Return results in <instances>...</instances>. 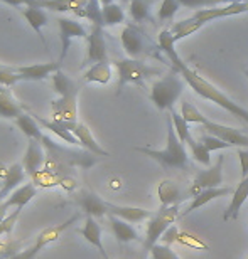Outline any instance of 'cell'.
Segmentation results:
<instances>
[{
	"label": "cell",
	"instance_id": "17",
	"mask_svg": "<svg viewBox=\"0 0 248 259\" xmlns=\"http://www.w3.org/2000/svg\"><path fill=\"white\" fill-rule=\"evenodd\" d=\"M108 215H115L120 219L130 222V224H137V222L151 219L152 212L142 207H132V205H118L113 202H108Z\"/></svg>",
	"mask_w": 248,
	"mask_h": 259
},
{
	"label": "cell",
	"instance_id": "19",
	"mask_svg": "<svg viewBox=\"0 0 248 259\" xmlns=\"http://www.w3.org/2000/svg\"><path fill=\"white\" fill-rule=\"evenodd\" d=\"M73 135L78 138L81 147L85 150H88V152L95 153V155H98V157H110V153H108L107 150L96 142V138L93 137L91 130L88 128L86 123H83V121L76 123L75 128H73Z\"/></svg>",
	"mask_w": 248,
	"mask_h": 259
},
{
	"label": "cell",
	"instance_id": "9",
	"mask_svg": "<svg viewBox=\"0 0 248 259\" xmlns=\"http://www.w3.org/2000/svg\"><path fill=\"white\" fill-rule=\"evenodd\" d=\"M51 120L59 121L73 132L78 123V93L68 96H59L51 103Z\"/></svg>",
	"mask_w": 248,
	"mask_h": 259
},
{
	"label": "cell",
	"instance_id": "27",
	"mask_svg": "<svg viewBox=\"0 0 248 259\" xmlns=\"http://www.w3.org/2000/svg\"><path fill=\"white\" fill-rule=\"evenodd\" d=\"M83 79L88 84H108L112 81V64L110 61L91 64L88 71L83 74Z\"/></svg>",
	"mask_w": 248,
	"mask_h": 259
},
{
	"label": "cell",
	"instance_id": "42",
	"mask_svg": "<svg viewBox=\"0 0 248 259\" xmlns=\"http://www.w3.org/2000/svg\"><path fill=\"white\" fill-rule=\"evenodd\" d=\"M149 252H151L152 259H181L172 251V247L167 246V244H162V242H157V244L154 246Z\"/></svg>",
	"mask_w": 248,
	"mask_h": 259
},
{
	"label": "cell",
	"instance_id": "14",
	"mask_svg": "<svg viewBox=\"0 0 248 259\" xmlns=\"http://www.w3.org/2000/svg\"><path fill=\"white\" fill-rule=\"evenodd\" d=\"M245 12H248V2H233V4L223 5V7L218 5V7L196 10L193 14V19L204 25L206 22H211V20H215V19L231 17V15H238V14H245Z\"/></svg>",
	"mask_w": 248,
	"mask_h": 259
},
{
	"label": "cell",
	"instance_id": "37",
	"mask_svg": "<svg viewBox=\"0 0 248 259\" xmlns=\"http://www.w3.org/2000/svg\"><path fill=\"white\" fill-rule=\"evenodd\" d=\"M178 242L183 246H188L191 249H198V251H209V246L206 244L204 241H201L199 237H196L189 232H184V231H179V236H178Z\"/></svg>",
	"mask_w": 248,
	"mask_h": 259
},
{
	"label": "cell",
	"instance_id": "11",
	"mask_svg": "<svg viewBox=\"0 0 248 259\" xmlns=\"http://www.w3.org/2000/svg\"><path fill=\"white\" fill-rule=\"evenodd\" d=\"M58 25H59V39H61L59 61L63 63L64 58L68 56L71 40L73 39H86L90 32L85 29V25H83L81 22H78V20H75V19H69V17H59Z\"/></svg>",
	"mask_w": 248,
	"mask_h": 259
},
{
	"label": "cell",
	"instance_id": "45",
	"mask_svg": "<svg viewBox=\"0 0 248 259\" xmlns=\"http://www.w3.org/2000/svg\"><path fill=\"white\" fill-rule=\"evenodd\" d=\"M236 155H238L241 165V179H245L248 177V148H238Z\"/></svg>",
	"mask_w": 248,
	"mask_h": 259
},
{
	"label": "cell",
	"instance_id": "41",
	"mask_svg": "<svg viewBox=\"0 0 248 259\" xmlns=\"http://www.w3.org/2000/svg\"><path fill=\"white\" fill-rule=\"evenodd\" d=\"M20 81H22V77L15 72L14 66H4L2 69H0V84L2 86L12 88L14 84H17Z\"/></svg>",
	"mask_w": 248,
	"mask_h": 259
},
{
	"label": "cell",
	"instance_id": "8",
	"mask_svg": "<svg viewBox=\"0 0 248 259\" xmlns=\"http://www.w3.org/2000/svg\"><path fill=\"white\" fill-rule=\"evenodd\" d=\"M78 219H80V214H76L73 217H69L66 222H63V224H58V226H53V227H48V229L41 231L39 236L36 237L32 246H29L27 249H20L19 252H15V254L5 257V259H36L44 247H48L49 244H53V242L58 241L59 237L63 236V232L68 231L71 227V224L76 222Z\"/></svg>",
	"mask_w": 248,
	"mask_h": 259
},
{
	"label": "cell",
	"instance_id": "18",
	"mask_svg": "<svg viewBox=\"0 0 248 259\" xmlns=\"http://www.w3.org/2000/svg\"><path fill=\"white\" fill-rule=\"evenodd\" d=\"M25 113V106L15 100L12 90L9 86L0 84V116L9 118V120H17V118Z\"/></svg>",
	"mask_w": 248,
	"mask_h": 259
},
{
	"label": "cell",
	"instance_id": "51",
	"mask_svg": "<svg viewBox=\"0 0 248 259\" xmlns=\"http://www.w3.org/2000/svg\"><path fill=\"white\" fill-rule=\"evenodd\" d=\"M245 74H246V76H248V69H246V71H245Z\"/></svg>",
	"mask_w": 248,
	"mask_h": 259
},
{
	"label": "cell",
	"instance_id": "50",
	"mask_svg": "<svg viewBox=\"0 0 248 259\" xmlns=\"http://www.w3.org/2000/svg\"><path fill=\"white\" fill-rule=\"evenodd\" d=\"M120 2H122V4H130L132 0H120Z\"/></svg>",
	"mask_w": 248,
	"mask_h": 259
},
{
	"label": "cell",
	"instance_id": "47",
	"mask_svg": "<svg viewBox=\"0 0 248 259\" xmlns=\"http://www.w3.org/2000/svg\"><path fill=\"white\" fill-rule=\"evenodd\" d=\"M7 215H9V207L5 202H2V204H0V222H2Z\"/></svg>",
	"mask_w": 248,
	"mask_h": 259
},
{
	"label": "cell",
	"instance_id": "38",
	"mask_svg": "<svg viewBox=\"0 0 248 259\" xmlns=\"http://www.w3.org/2000/svg\"><path fill=\"white\" fill-rule=\"evenodd\" d=\"M236 0H179L181 7L186 9H209V7H218L221 4H233Z\"/></svg>",
	"mask_w": 248,
	"mask_h": 259
},
{
	"label": "cell",
	"instance_id": "48",
	"mask_svg": "<svg viewBox=\"0 0 248 259\" xmlns=\"http://www.w3.org/2000/svg\"><path fill=\"white\" fill-rule=\"evenodd\" d=\"M113 2H115V0H100V4L103 5V7H105V5H110Z\"/></svg>",
	"mask_w": 248,
	"mask_h": 259
},
{
	"label": "cell",
	"instance_id": "32",
	"mask_svg": "<svg viewBox=\"0 0 248 259\" xmlns=\"http://www.w3.org/2000/svg\"><path fill=\"white\" fill-rule=\"evenodd\" d=\"M101 20L103 27H113V25L125 22V10L120 4H110L101 9Z\"/></svg>",
	"mask_w": 248,
	"mask_h": 259
},
{
	"label": "cell",
	"instance_id": "30",
	"mask_svg": "<svg viewBox=\"0 0 248 259\" xmlns=\"http://www.w3.org/2000/svg\"><path fill=\"white\" fill-rule=\"evenodd\" d=\"M156 0H132L128 4V14L133 22L142 24L147 20H152V5Z\"/></svg>",
	"mask_w": 248,
	"mask_h": 259
},
{
	"label": "cell",
	"instance_id": "52",
	"mask_svg": "<svg viewBox=\"0 0 248 259\" xmlns=\"http://www.w3.org/2000/svg\"><path fill=\"white\" fill-rule=\"evenodd\" d=\"M2 67H4V66H2V64H0V69H2Z\"/></svg>",
	"mask_w": 248,
	"mask_h": 259
},
{
	"label": "cell",
	"instance_id": "7",
	"mask_svg": "<svg viewBox=\"0 0 248 259\" xmlns=\"http://www.w3.org/2000/svg\"><path fill=\"white\" fill-rule=\"evenodd\" d=\"M179 217V205L161 207L157 212H154L151 219L147 221L146 239H144V249L151 251L154 246L161 241V237Z\"/></svg>",
	"mask_w": 248,
	"mask_h": 259
},
{
	"label": "cell",
	"instance_id": "46",
	"mask_svg": "<svg viewBox=\"0 0 248 259\" xmlns=\"http://www.w3.org/2000/svg\"><path fill=\"white\" fill-rule=\"evenodd\" d=\"M0 2L12 5V7H27V5H34V0H0Z\"/></svg>",
	"mask_w": 248,
	"mask_h": 259
},
{
	"label": "cell",
	"instance_id": "5",
	"mask_svg": "<svg viewBox=\"0 0 248 259\" xmlns=\"http://www.w3.org/2000/svg\"><path fill=\"white\" fill-rule=\"evenodd\" d=\"M122 46L125 49L128 58L142 59V58H156L161 59V46L152 42V39L138 29L135 24H127L120 34Z\"/></svg>",
	"mask_w": 248,
	"mask_h": 259
},
{
	"label": "cell",
	"instance_id": "24",
	"mask_svg": "<svg viewBox=\"0 0 248 259\" xmlns=\"http://www.w3.org/2000/svg\"><path fill=\"white\" fill-rule=\"evenodd\" d=\"M235 190L231 187H215V189H206L203 192H199L198 195L194 197L193 202L189 204V207L183 212V215H188L191 212L198 210L199 207H203L206 204H209V202H213L215 199H218V197H226L230 194H233Z\"/></svg>",
	"mask_w": 248,
	"mask_h": 259
},
{
	"label": "cell",
	"instance_id": "29",
	"mask_svg": "<svg viewBox=\"0 0 248 259\" xmlns=\"http://www.w3.org/2000/svg\"><path fill=\"white\" fill-rule=\"evenodd\" d=\"M15 121V126H17L20 132H22L27 138H34V140H43L44 132L43 126L39 125L38 120L30 115V113H22Z\"/></svg>",
	"mask_w": 248,
	"mask_h": 259
},
{
	"label": "cell",
	"instance_id": "40",
	"mask_svg": "<svg viewBox=\"0 0 248 259\" xmlns=\"http://www.w3.org/2000/svg\"><path fill=\"white\" fill-rule=\"evenodd\" d=\"M24 210V207H14V210L5 217V219L0 222V237L2 236H9L10 232L14 231L15 224H17L19 217H20V212Z\"/></svg>",
	"mask_w": 248,
	"mask_h": 259
},
{
	"label": "cell",
	"instance_id": "15",
	"mask_svg": "<svg viewBox=\"0 0 248 259\" xmlns=\"http://www.w3.org/2000/svg\"><path fill=\"white\" fill-rule=\"evenodd\" d=\"M76 204L86 215L91 217H103L108 215V200H103L100 195L91 192V190H81L76 195Z\"/></svg>",
	"mask_w": 248,
	"mask_h": 259
},
{
	"label": "cell",
	"instance_id": "35",
	"mask_svg": "<svg viewBox=\"0 0 248 259\" xmlns=\"http://www.w3.org/2000/svg\"><path fill=\"white\" fill-rule=\"evenodd\" d=\"M188 145H189V150H191V153H193V158L196 160V162L209 167V163H211V152L209 150L206 148L201 142H196L194 138H191L188 142Z\"/></svg>",
	"mask_w": 248,
	"mask_h": 259
},
{
	"label": "cell",
	"instance_id": "20",
	"mask_svg": "<svg viewBox=\"0 0 248 259\" xmlns=\"http://www.w3.org/2000/svg\"><path fill=\"white\" fill-rule=\"evenodd\" d=\"M80 234L85 237L86 242H90L93 247H96L98 252H100V256L103 259L110 257L108 256V252L105 249V246H103V239H101V227L100 224L96 222L95 217L91 215H86V221H85V226L80 229Z\"/></svg>",
	"mask_w": 248,
	"mask_h": 259
},
{
	"label": "cell",
	"instance_id": "25",
	"mask_svg": "<svg viewBox=\"0 0 248 259\" xmlns=\"http://www.w3.org/2000/svg\"><path fill=\"white\" fill-rule=\"evenodd\" d=\"M108 221H110L113 236H115V239L120 242V244L138 241V232L135 231V227H133L130 222L123 221L120 217H115V215H108Z\"/></svg>",
	"mask_w": 248,
	"mask_h": 259
},
{
	"label": "cell",
	"instance_id": "12",
	"mask_svg": "<svg viewBox=\"0 0 248 259\" xmlns=\"http://www.w3.org/2000/svg\"><path fill=\"white\" fill-rule=\"evenodd\" d=\"M105 27L103 25H93L91 32L86 37V59L85 64L91 66L101 61H108V51H107V40H105Z\"/></svg>",
	"mask_w": 248,
	"mask_h": 259
},
{
	"label": "cell",
	"instance_id": "28",
	"mask_svg": "<svg viewBox=\"0 0 248 259\" xmlns=\"http://www.w3.org/2000/svg\"><path fill=\"white\" fill-rule=\"evenodd\" d=\"M36 195H38V187H36L32 182H29L15 189L4 202L7 204L9 209L10 207H25Z\"/></svg>",
	"mask_w": 248,
	"mask_h": 259
},
{
	"label": "cell",
	"instance_id": "31",
	"mask_svg": "<svg viewBox=\"0 0 248 259\" xmlns=\"http://www.w3.org/2000/svg\"><path fill=\"white\" fill-rule=\"evenodd\" d=\"M51 82H53V90L58 96H68L78 93V86L75 84V81L66 72H63V69L56 71L51 76Z\"/></svg>",
	"mask_w": 248,
	"mask_h": 259
},
{
	"label": "cell",
	"instance_id": "33",
	"mask_svg": "<svg viewBox=\"0 0 248 259\" xmlns=\"http://www.w3.org/2000/svg\"><path fill=\"white\" fill-rule=\"evenodd\" d=\"M201 27H203V24H199L198 20L189 17V19L181 20V22H175L172 27H170V32H172V35H174V40L178 42V40L188 37V35H191V34H194L196 30H199Z\"/></svg>",
	"mask_w": 248,
	"mask_h": 259
},
{
	"label": "cell",
	"instance_id": "16",
	"mask_svg": "<svg viewBox=\"0 0 248 259\" xmlns=\"http://www.w3.org/2000/svg\"><path fill=\"white\" fill-rule=\"evenodd\" d=\"M61 64H63L61 61H56V63L17 66V67H14V69L20 77H22V81H44V79H49L56 71H59Z\"/></svg>",
	"mask_w": 248,
	"mask_h": 259
},
{
	"label": "cell",
	"instance_id": "44",
	"mask_svg": "<svg viewBox=\"0 0 248 259\" xmlns=\"http://www.w3.org/2000/svg\"><path fill=\"white\" fill-rule=\"evenodd\" d=\"M178 236H179V229L175 227L174 224L169 227L167 231L164 232L162 237H161V242L162 244H167V246H172L174 242H178Z\"/></svg>",
	"mask_w": 248,
	"mask_h": 259
},
{
	"label": "cell",
	"instance_id": "49",
	"mask_svg": "<svg viewBox=\"0 0 248 259\" xmlns=\"http://www.w3.org/2000/svg\"><path fill=\"white\" fill-rule=\"evenodd\" d=\"M0 170H2V174H5V170H7V168H5L4 165H2V162H0Z\"/></svg>",
	"mask_w": 248,
	"mask_h": 259
},
{
	"label": "cell",
	"instance_id": "26",
	"mask_svg": "<svg viewBox=\"0 0 248 259\" xmlns=\"http://www.w3.org/2000/svg\"><path fill=\"white\" fill-rule=\"evenodd\" d=\"M248 199V177L241 179V182L238 184V187L235 189V192L231 194V202L228 205V209L225 210L223 214V221H230V219H236L240 214L241 205L245 204Z\"/></svg>",
	"mask_w": 248,
	"mask_h": 259
},
{
	"label": "cell",
	"instance_id": "21",
	"mask_svg": "<svg viewBox=\"0 0 248 259\" xmlns=\"http://www.w3.org/2000/svg\"><path fill=\"white\" fill-rule=\"evenodd\" d=\"M29 113L36 118V120H38V123L43 126V130H49L51 133H54L59 140H63L64 143L71 145V147H78L80 145L78 138H76L73 135V132H71L66 125H63V123L54 121V120H51V118L49 120H46V118H41L39 115H36V113H32V111H29Z\"/></svg>",
	"mask_w": 248,
	"mask_h": 259
},
{
	"label": "cell",
	"instance_id": "2",
	"mask_svg": "<svg viewBox=\"0 0 248 259\" xmlns=\"http://www.w3.org/2000/svg\"><path fill=\"white\" fill-rule=\"evenodd\" d=\"M165 126H167V143H165V148L156 150V148H151V147H135L133 150L138 153H144L149 158L156 160L164 170L188 168L189 155H188V152H186L184 143L181 142L178 133H175L170 116H167V120H165Z\"/></svg>",
	"mask_w": 248,
	"mask_h": 259
},
{
	"label": "cell",
	"instance_id": "53",
	"mask_svg": "<svg viewBox=\"0 0 248 259\" xmlns=\"http://www.w3.org/2000/svg\"><path fill=\"white\" fill-rule=\"evenodd\" d=\"M107 259H110V257H107Z\"/></svg>",
	"mask_w": 248,
	"mask_h": 259
},
{
	"label": "cell",
	"instance_id": "23",
	"mask_svg": "<svg viewBox=\"0 0 248 259\" xmlns=\"http://www.w3.org/2000/svg\"><path fill=\"white\" fill-rule=\"evenodd\" d=\"M157 197L161 200L162 207H170V205H178L179 202H183L186 197H183L181 187L174 180L165 179L161 184L157 185Z\"/></svg>",
	"mask_w": 248,
	"mask_h": 259
},
{
	"label": "cell",
	"instance_id": "4",
	"mask_svg": "<svg viewBox=\"0 0 248 259\" xmlns=\"http://www.w3.org/2000/svg\"><path fill=\"white\" fill-rule=\"evenodd\" d=\"M186 84L188 82L184 81V77L172 69L151 86V101L159 111H170L174 108V103L183 95Z\"/></svg>",
	"mask_w": 248,
	"mask_h": 259
},
{
	"label": "cell",
	"instance_id": "36",
	"mask_svg": "<svg viewBox=\"0 0 248 259\" xmlns=\"http://www.w3.org/2000/svg\"><path fill=\"white\" fill-rule=\"evenodd\" d=\"M101 9L103 5L100 4V0H88L85 5V19L90 20L93 25H103Z\"/></svg>",
	"mask_w": 248,
	"mask_h": 259
},
{
	"label": "cell",
	"instance_id": "3",
	"mask_svg": "<svg viewBox=\"0 0 248 259\" xmlns=\"http://www.w3.org/2000/svg\"><path fill=\"white\" fill-rule=\"evenodd\" d=\"M181 115L184 116V120L188 123H198V125H201L206 130V133L230 143L231 147L248 148V135H245L243 132H240V130H236L233 126H226L221 125V123L208 120L193 103L183 101V105H181Z\"/></svg>",
	"mask_w": 248,
	"mask_h": 259
},
{
	"label": "cell",
	"instance_id": "34",
	"mask_svg": "<svg viewBox=\"0 0 248 259\" xmlns=\"http://www.w3.org/2000/svg\"><path fill=\"white\" fill-rule=\"evenodd\" d=\"M170 120H172V125H174V130H175V133H178V137L179 140L183 143H188L191 138H193V135H191V130H189V123L184 120V116L183 115H179L178 111L174 110H170Z\"/></svg>",
	"mask_w": 248,
	"mask_h": 259
},
{
	"label": "cell",
	"instance_id": "6",
	"mask_svg": "<svg viewBox=\"0 0 248 259\" xmlns=\"http://www.w3.org/2000/svg\"><path fill=\"white\" fill-rule=\"evenodd\" d=\"M115 67H117V74H118V82H117V95H120L123 91V88L127 84H138L142 86L146 84V79L152 76H161L162 71L157 69V67L149 66L146 61L142 59H120L115 61Z\"/></svg>",
	"mask_w": 248,
	"mask_h": 259
},
{
	"label": "cell",
	"instance_id": "39",
	"mask_svg": "<svg viewBox=\"0 0 248 259\" xmlns=\"http://www.w3.org/2000/svg\"><path fill=\"white\" fill-rule=\"evenodd\" d=\"M179 9H181L179 0H162L161 7H159L157 17H159V20H162V22H165V20H172V17L178 14Z\"/></svg>",
	"mask_w": 248,
	"mask_h": 259
},
{
	"label": "cell",
	"instance_id": "43",
	"mask_svg": "<svg viewBox=\"0 0 248 259\" xmlns=\"http://www.w3.org/2000/svg\"><path fill=\"white\" fill-rule=\"evenodd\" d=\"M199 142L203 143L204 147L209 150V152H216V150H225V148L231 147L230 143H226V142H223V140L216 138V137H213V135H209V133H204L203 137H201Z\"/></svg>",
	"mask_w": 248,
	"mask_h": 259
},
{
	"label": "cell",
	"instance_id": "10",
	"mask_svg": "<svg viewBox=\"0 0 248 259\" xmlns=\"http://www.w3.org/2000/svg\"><path fill=\"white\" fill-rule=\"evenodd\" d=\"M223 163H225V157L220 155L213 167H209L208 170H199L189 187V195L196 197L206 189L221 187V184H223Z\"/></svg>",
	"mask_w": 248,
	"mask_h": 259
},
{
	"label": "cell",
	"instance_id": "1",
	"mask_svg": "<svg viewBox=\"0 0 248 259\" xmlns=\"http://www.w3.org/2000/svg\"><path fill=\"white\" fill-rule=\"evenodd\" d=\"M157 44L161 46L162 54L165 56V61L170 64L172 69H175L184 77V81L193 88V91L196 95H199L201 98H204V100L218 105L220 108H223L225 111H228L230 115H233L235 118H238V120H241L248 125V110L246 108L240 106L238 103H235L230 96H226L223 91L218 90L215 84H211V82L208 79H204L203 76H199L193 67H189L183 59H181L178 49H175V40H174L172 32H170V29L161 30Z\"/></svg>",
	"mask_w": 248,
	"mask_h": 259
},
{
	"label": "cell",
	"instance_id": "13",
	"mask_svg": "<svg viewBox=\"0 0 248 259\" xmlns=\"http://www.w3.org/2000/svg\"><path fill=\"white\" fill-rule=\"evenodd\" d=\"M46 158H48V153H46L43 142L41 140L27 138V150H25L22 158V167L25 170V174L29 177H32V175L41 172L46 165Z\"/></svg>",
	"mask_w": 248,
	"mask_h": 259
},
{
	"label": "cell",
	"instance_id": "22",
	"mask_svg": "<svg viewBox=\"0 0 248 259\" xmlns=\"http://www.w3.org/2000/svg\"><path fill=\"white\" fill-rule=\"evenodd\" d=\"M20 12H22L24 19L27 20V24L32 27L34 32L39 35V39L43 40V44H46L44 35H43V29L49 24L48 10L41 9V7H32V5H27V7H24Z\"/></svg>",
	"mask_w": 248,
	"mask_h": 259
}]
</instances>
